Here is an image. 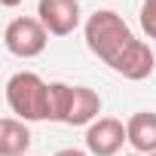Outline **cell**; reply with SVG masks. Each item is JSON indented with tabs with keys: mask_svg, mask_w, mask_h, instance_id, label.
<instances>
[{
	"mask_svg": "<svg viewBox=\"0 0 156 156\" xmlns=\"http://www.w3.org/2000/svg\"><path fill=\"white\" fill-rule=\"evenodd\" d=\"M86 46L92 55H98L107 67H113L119 61V55L138 40L132 34V28L126 25V19L113 9H95L89 19H86Z\"/></svg>",
	"mask_w": 156,
	"mask_h": 156,
	"instance_id": "cell-1",
	"label": "cell"
},
{
	"mask_svg": "<svg viewBox=\"0 0 156 156\" xmlns=\"http://www.w3.org/2000/svg\"><path fill=\"white\" fill-rule=\"evenodd\" d=\"M6 104L25 122L49 119V83L34 70H19L6 83Z\"/></svg>",
	"mask_w": 156,
	"mask_h": 156,
	"instance_id": "cell-2",
	"label": "cell"
},
{
	"mask_svg": "<svg viewBox=\"0 0 156 156\" xmlns=\"http://www.w3.org/2000/svg\"><path fill=\"white\" fill-rule=\"evenodd\" d=\"M46 43H49V31L43 28L40 19H28V16H19L6 25L3 31V46L6 52L19 55V58H37L46 52Z\"/></svg>",
	"mask_w": 156,
	"mask_h": 156,
	"instance_id": "cell-3",
	"label": "cell"
},
{
	"mask_svg": "<svg viewBox=\"0 0 156 156\" xmlns=\"http://www.w3.org/2000/svg\"><path fill=\"white\" fill-rule=\"evenodd\" d=\"M126 141H129V129L116 116H98L86 129V150L92 156H119Z\"/></svg>",
	"mask_w": 156,
	"mask_h": 156,
	"instance_id": "cell-4",
	"label": "cell"
},
{
	"mask_svg": "<svg viewBox=\"0 0 156 156\" xmlns=\"http://www.w3.org/2000/svg\"><path fill=\"white\" fill-rule=\"evenodd\" d=\"M37 19L52 37H67L80 28V0H40Z\"/></svg>",
	"mask_w": 156,
	"mask_h": 156,
	"instance_id": "cell-5",
	"label": "cell"
},
{
	"mask_svg": "<svg viewBox=\"0 0 156 156\" xmlns=\"http://www.w3.org/2000/svg\"><path fill=\"white\" fill-rule=\"evenodd\" d=\"M110 70H116L119 76H126V80H132V83H141V80H147V76H153V70H156V55H153L150 43L135 40V43L119 55V61H116Z\"/></svg>",
	"mask_w": 156,
	"mask_h": 156,
	"instance_id": "cell-6",
	"label": "cell"
},
{
	"mask_svg": "<svg viewBox=\"0 0 156 156\" xmlns=\"http://www.w3.org/2000/svg\"><path fill=\"white\" fill-rule=\"evenodd\" d=\"M129 144H132V153H141V156H153L156 153V113L153 110H138L129 122Z\"/></svg>",
	"mask_w": 156,
	"mask_h": 156,
	"instance_id": "cell-7",
	"label": "cell"
},
{
	"mask_svg": "<svg viewBox=\"0 0 156 156\" xmlns=\"http://www.w3.org/2000/svg\"><path fill=\"white\" fill-rule=\"evenodd\" d=\"M98 113H101V95L89 86H73L64 126H92L98 119Z\"/></svg>",
	"mask_w": 156,
	"mask_h": 156,
	"instance_id": "cell-8",
	"label": "cell"
},
{
	"mask_svg": "<svg viewBox=\"0 0 156 156\" xmlns=\"http://www.w3.org/2000/svg\"><path fill=\"white\" fill-rule=\"evenodd\" d=\"M28 147H31V132L25 119L6 116L0 122V156H28Z\"/></svg>",
	"mask_w": 156,
	"mask_h": 156,
	"instance_id": "cell-9",
	"label": "cell"
},
{
	"mask_svg": "<svg viewBox=\"0 0 156 156\" xmlns=\"http://www.w3.org/2000/svg\"><path fill=\"white\" fill-rule=\"evenodd\" d=\"M70 95H73V86H67V83H49V122H64L67 119Z\"/></svg>",
	"mask_w": 156,
	"mask_h": 156,
	"instance_id": "cell-10",
	"label": "cell"
},
{
	"mask_svg": "<svg viewBox=\"0 0 156 156\" xmlns=\"http://www.w3.org/2000/svg\"><path fill=\"white\" fill-rule=\"evenodd\" d=\"M141 28L150 40H156V0H144L141 3Z\"/></svg>",
	"mask_w": 156,
	"mask_h": 156,
	"instance_id": "cell-11",
	"label": "cell"
},
{
	"mask_svg": "<svg viewBox=\"0 0 156 156\" xmlns=\"http://www.w3.org/2000/svg\"><path fill=\"white\" fill-rule=\"evenodd\" d=\"M52 156H92L89 150H76V147H64V150H58V153H52Z\"/></svg>",
	"mask_w": 156,
	"mask_h": 156,
	"instance_id": "cell-12",
	"label": "cell"
},
{
	"mask_svg": "<svg viewBox=\"0 0 156 156\" xmlns=\"http://www.w3.org/2000/svg\"><path fill=\"white\" fill-rule=\"evenodd\" d=\"M0 3H3V6H9V9H12V6H19V3H22V0H0Z\"/></svg>",
	"mask_w": 156,
	"mask_h": 156,
	"instance_id": "cell-13",
	"label": "cell"
},
{
	"mask_svg": "<svg viewBox=\"0 0 156 156\" xmlns=\"http://www.w3.org/2000/svg\"><path fill=\"white\" fill-rule=\"evenodd\" d=\"M122 156H141V153H122Z\"/></svg>",
	"mask_w": 156,
	"mask_h": 156,
	"instance_id": "cell-14",
	"label": "cell"
},
{
	"mask_svg": "<svg viewBox=\"0 0 156 156\" xmlns=\"http://www.w3.org/2000/svg\"><path fill=\"white\" fill-rule=\"evenodd\" d=\"M153 156H156V153H153Z\"/></svg>",
	"mask_w": 156,
	"mask_h": 156,
	"instance_id": "cell-15",
	"label": "cell"
}]
</instances>
